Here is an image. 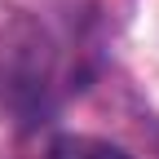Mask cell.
I'll return each mask as SVG.
<instances>
[{"mask_svg": "<svg viewBox=\"0 0 159 159\" xmlns=\"http://www.w3.org/2000/svg\"><path fill=\"white\" fill-rule=\"evenodd\" d=\"M57 80V44L22 5H0V119H35Z\"/></svg>", "mask_w": 159, "mask_h": 159, "instance_id": "1", "label": "cell"}, {"mask_svg": "<svg viewBox=\"0 0 159 159\" xmlns=\"http://www.w3.org/2000/svg\"><path fill=\"white\" fill-rule=\"evenodd\" d=\"M49 159H133L128 150H119L106 137H89V133H57L49 142Z\"/></svg>", "mask_w": 159, "mask_h": 159, "instance_id": "2", "label": "cell"}]
</instances>
